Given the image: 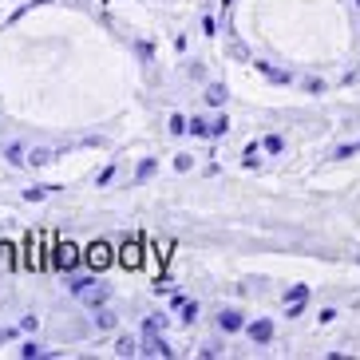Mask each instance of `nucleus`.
I'll return each instance as SVG.
<instances>
[{
    "label": "nucleus",
    "mask_w": 360,
    "mask_h": 360,
    "mask_svg": "<svg viewBox=\"0 0 360 360\" xmlns=\"http://www.w3.org/2000/svg\"><path fill=\"white\" fill-rule=\"evenodd\" d=\"M96 317H99V328H111V325H115V313H111V309H99Z\"/></svg>",
    "instance_id": "12"
},
{
    "label": "nucleus",
    "mask_w": 360,
    "mask_h": 360,
    "mask_svg": "<svg viewBox=\"0 0 360 360\" xmlns=\"http://www.w3.org/2000/svg\"><path fill=\"white\" fill-rule=\"evenodd\" d=\"M218 325H222L226 333H238V328H242V313H238V309H222V313H218Z\"/></svg>",
    "instance_id": "7"
},
{
    "label": "nucleus",
    "mask_w": 360,
    "mask_h": 360,
    "mask_svg": "<svg viewBox=\"0 0 360 360\" xmlns=\"http://www.w3.org/2000/svg\"><path fill=\"white\" fill-rule=\"evenodd\" d=\"M115 352H119V356H135V340H131V337H123V340H119V345H115Z\"/></svg>",
    "instance_id": "10"
},
{
    "label": "nucleus",
    "mask_w": 360,
    "mask_h": 360,
    "mask_svg": "<svg viewBox=\"0 0 360 360\" xmlns=\"http://www.w3.org/2000/svg\"><path fill=\"white\" fill-rule=\"evenodd\" d=\"M170 131H174V135H182V131H191V127H186V119H182V115H174V119H170Z\"/></svg>",
    "instance_id": "14"
},
{
    "label": "nucleus",
    "mask_w": 360,
    "mask_h": 360,
    "mask_svg": "<svg viewBox=\"0 0 360 360\" xmlns=\"http://www.w3.org/2000/svg\"><path fill=\"white\" fill-rule=\"evenodd\" d=\"M281 147H285V143H281V139H277V135H269V139H265V150H274V155H277V150H281Z\"/></svg>",
    "instance_id": "15"
},
{
    "label": "nucleus",
    "mask_w": 360,
    "mask_h": 360,
    "mask_svg": "<svg viewBox=\"0 0 360 360\" xmlns=\"http://www.w3.org/2000/svg\"><path fill=\"white\" fill-rule=\"evenodd\" d=\"M12 254H16L12 242H0V274H8L12 265H16V257H12Z\"/></svg>",
    "instance_id": "9"
},
{
    "label": "nucleus",
    "mask_w": 360,
    "mask_h": 360,
    "mask_svg": "<svg viewBox=\"0 0 360 360\" xmlns=\"http://www.w3.org/2000/svg\"><path fill=\"white\" fill-rule=\"evenodd\" d=\"M84 262H87V269H96V274H103L107 265L115 262V250H111L107 242H91V245L84 250Z\"/></svg>",
    "instance_id": "3"
},
{
    "label": "nucleus",
    "mask_w": 360,
    "mask_h": 360,
    "mask_svg": "<svg viewBox=\"0 0 360 360\" xmlns=\"http://www.w3.org/2000/svg\"><path fill=\"white\" fill-rule=\"evenodd\" d=\"M79 262H84V250H79L75 242H56V245H52V257H48V265L64 269V274H72Z\"/></svg>",
    "instance_id": "1"
},
{
    "label": "nucleus",
    "mask_w": 360,
    "mask_h": 360,
    "mask_svg": "<svg viewBox=\"0 0 360 360\" xmlns=\"http://www.w3.org/2000/svg\"><path fill=\"white\" fill-rule=\"evenodd\" d=\"M250 337H254L257 345H265V340H274V325H269V321H254V325H250Z\"/></svg>",
    "instance_id": "8"
},
{
    "label": "nucleus",
    "mask_w": 360,
    "mask_h": 360,
    "mask_svg": "<svg viewBox=\"0 0 360 360\" xmlns=\"http://www.w3.org/2000/svg\"><path fill=\"white\" fill-rule=\"evenodd\" d=\"M119 262L127 265V269H139V265H143V242H139V238L123 242L119 245Z\"/></svg>",
    "instance_id": "5"
},
{
    "label": "nucleus",
    "mask_w": 360,
    "mask_h": 360,
    "mask_svg": "<svg viewBox=\"0 0 360 360\" xmlns=\"http://www.w3.org/2000/svg\"><path fill=\"white\" fill-rule=\"evenodd\" d=\"M44 245V233H28V242H24V257L20 265H28V269H48V257L40 254Z\"/></svg>",
    "instance_id": "4"
},
{
    "label": "nucleus",
    "mask_w": 360,
    "mask_h": 360,
    "mask_svg": "<svg viewBox=\"0 0 360 360\" xmlns=\"http://www.w3.org/2000/svg\"><path fill=\"white\" fill-rule=\"evenodd\" d=\"M72 293L79 297V301H87V305H103L107 297H111V289L99 285L96 277H75V281H72Z\"/></svg>",
    "instance_id": "2"
},
{
    "label": "nucleus",
    "mask_w": 360,
    "mask_h": 360,
    "mask_svg": "<svg viewBox=\"0 0 360 360\" xmlns=\"http://www.w3.org/2000/svg\"><path fill=\"white\" fill-rule=\"evenodd\" d=\"M139 352H147V356H170V345L162 337H155V328H147V349H139Z\"/></svg>",
    "instance_id": "6"
},
{
    "label": "nucleus",
    "mask_w": 360,
    "mask_h": 360,
    "mask_svg": "<svg viewBox=\"0 0 360 360\" xmlns=\"http://www.w3.org/2000/svg\"><path fill=\"white\" fill-rule=\"evenodd\" d=\"M356 4H360V0H356Z\"/></svg>",
    "instance_id": "18"
},
{
    "label": "nucleus",
    "mask_w": 360,
    "mask_h": 360,
    "mask_svg": "<svg viewBox=\"0 0 360 360\" xmlns=\"http://www.w3.org/2000/svg\"><path fill=\"white\" fill-rule=\"evenodd\" d=\"M182 317L194 321V317H198V305H194V301H186V305H182Z\"/></svg>",
    "instance_id": "16"
},
{
    "label": "nucleus",
    "mask_w": 360,
    "mask_h": 360,
    "mask_svg": "<svg viewBox=\"0 0 360 360\" xmlns=\"http://www.w3.org/2000/svg\"><path fill=\"white\" fill-rule=\"evenodd\" d=\"M206 99H210V103L218 107V103H222V99H226V87H222V84H214L210 91H206Z\"/></svg>",
    "instance_id": "11"
},
{
    "label": "nucleus",
    "mask_w": 360,
    "mask_h": 360,
    "mask_svg": "<svg viewBox=\"0 0 360 360\" xmlns=\"http://www.w3.org/2000/svg\"><path fill=\"white\" fill-rule=\"evenodd\" d=\"M305 297H309V285H293V289H289V301H305Z\"/></svg>",
    "instance_id": "13"
},
{
    "label": "nucleus",
    "mask_w": 360,
    "mask_h": 360,
    "mask_svg": "<svg viewBox=\"0 0 360 360\" xmlns=\"http://www.w3.org/2000/svg\"><path fill=\"white\" fill-rule=\"evenodd\" d=\"M20 356H44V349H40V345H24Z\"/></svg>",
    "instance_id": "17"
}]
</instances>
